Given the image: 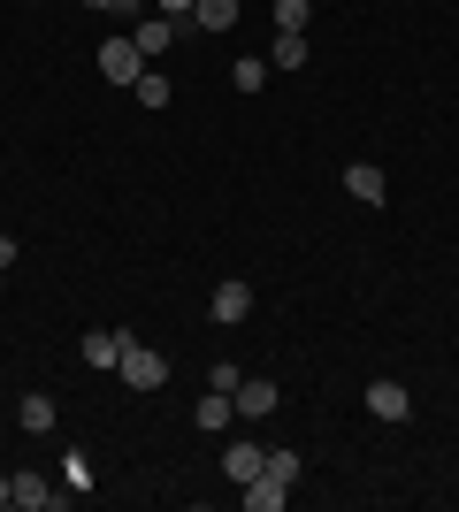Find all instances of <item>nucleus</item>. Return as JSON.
I'll use <instances>...</instances> for the list:
<instances>
[{
	"label": "nucleus",
	"instance_id": "6",
	"mask_svg": "<svg viewBox=\"0 0 459 512\" xmlns=\"http://www.w3.org/2000/svg\"><path fill=\"white\" fill-rule=\"evenodd\" d=\"M230 406H238L245 421H261V413H276V383H268V375H238V390H230Z\"/></svg>",
	"mask_w": 459,
	"mask_h": 512
},
{
	"label": "nucleus",
	"instance_id": "11",
	"mask_svg": "<svg viewBox=\"0 0 459 512\" xmlns=\"http://www.w3.org/2000/svg\"><path fill=\"white\" fill-rule=\"evenodd\" d=\"M284 497H291V482H276V474H253V482H245V512H284Z\"/></svg>",
	"mask_w": 459,
	"mask_h": 512
},
{
	"label": "nucleus",
	"instance_id": "17",
	"mask_svg": "<svg viewBox=\"0 0 459 512\" xmlns=\"http://www.w3.org/2000/svg\"><path fill=\"white\" fill-rule=\"evenodd\" d=\"M276 8V31H306V16H314V0H268Z\"/></svg>",
	"mask_w": 459,
	"mask_h": 512
},
{
	"label": "nucleus",
	"instance_id": "19",
	"mask_svg": "<svg viewBox=\"0 0 459 512\" xmlns=\"http://www.w3.org/2000/svg\"><path fill=\"white\" fill-rule=\"evenodd\" d=\"M261 474H276V482H299V451H268V467Z\"/></svg>",
	"mask_w": 459,
	"mask_h": 512
},
{
	"label": "nucleus",
	"instance_id": "16",
	"mask_svg": "<svg viewBox=\"0 0 459 512\" xmlns=\"http://www.w3.org/2000/svg\"><path fill=\"white\" fill-rule=\"evenodd\" d=\"M230 85H238V92H261V85H268V54H245V62H230Z\"/></svg>",
	"mask_w": 459,
	"mask_h": 512
},
{
	"label": "nucleus",
	"instance_id": "10",
	"mask_svg": "<svg viewBox=\"0 0 459 512\" xmlns=\"http://www.w3.org/2000/svg\"><path fill=\"white\" fill-rule=\"evenodd\" d=\"M261 467H268V451H261V444H230V451H222V474H230L238 490H245V482H253Z\"/></svg>",
	"mask_w": 459,
	"mask_h": 512
},
{
	"label": "nucleus",
	"instance_id": "3",
	"mask_svg": "<svg viewBox=\"0 0 459 512\" xmlns=\"http://www.w3.org/2000/svg\"><path fill=\"white\" fill-rule=\"evenodd\" d=\"M207 314H215L222 329H238V321L253 314V283H238V276H230V283H215V299H207Z\"/></svg>",
	"mask_w": 459,
	"mask_h": 512
},
{
	"label": "nucleus",
	"instance_id": "25",
	"mask_svg": "<svg viewBox=\"0 0 459 512\" xmlns=\"http://www.w3.org/2000/svg\"><path fill=\"white\" fill-rule=\"evenodd\" d=\"M238 8H245V0H238Z\"/></svg>",
	"mask_w": 459,
	"mask_h": 512
},
{
	"label": "nucleus",
	"instance_id": "20",
	"mask_svg": "<svg viewBox=\"0 0 459 512\" xmlns=\"http://www.w3.org/2000/svg\"><path fill=\"white\" fill-rule=\"evenodd\" d=\"M85 8H100V16H138L146 0H85Z\"/></svg>",
	"mask_w": 459,
	"mask_h": 512
},
{
	"label": "nucleus",
	"instance_id": "18",
	"mask_svg": "<svg viewBox=\"0 0 459 512\" xmlns=\"http://www.w3.org/2000/svg\"><path fill=\"white\" fill-rule=\"evenodd\" d=\"M131 92H138V107H169V77H161V69H146Z\"/></svg>",
	"mask_w": 459,
	"mask_h": 512
},
{
	"label": "nucleus",
	"instance_id": "22",
	"mask_svg": "<svg viewBox=\"0 0 459 512\" xmlns=\"http://www.w3.org/2000/svg\"><path fill=\"white\" fill-rule=\"evenodd\" d=\"M16 253H23V245H16L8 230H0V268H16Z\"/></svg>",
	"mask_w": 459,
	"mask_h": 512
},
{
	"label": "nucleus",
	"instance_id": "15",
	"mask_svg": "<svg viewBox=\"0 0 459 512\" xmlns=\"http://www.w3.org/2000/svg\"><path fill=\"white\" fill-rule=\"evenodd\" d=\"M230 413H238V406H230V390H207L192 421H199V428H230Z\"/></svg>",
	"mask_w": 459,
	"mask_h": 512
},
{
	"label": "nucleus",
	"instance_id": "23",
	"mask_svg": "<svg viewBox=\"0 0 459 512\" xmlns=\"http://www.w3.org/2000/svg\"><path fill=\"white\" fill-rule=\"evenodd\" d=\"M0 505H16V482H8V474H0Z\"/></svg>",
	"mask_w": 459,
	"mask_h": 512
},
{
	"label": "nucleus",
	"instance_id": "1",
	"mask_svg": "<svg viewBox=\"0 0 459 512\" xmlns=\"http://www.w3.org/2000/svg\"><path fill=\"white\" fill-rule=\"evenodd\" d=\"M100 77H108V85H138V77H146L138 39H108V46H100Z\"/></svg>",
	"mask_w": 459,
	"mask_h": 512
},
{
	"label": "nucleus",
	"instance_id": "21",
	"mask_svg": "<svg viewBox=\"0 0 459 512\" xmlns=\"http://www.w3.org/2000/svg\"><path fill=\"white\" fill-rule=\"evenodd\" d=\"M153 16H192V0H153Z\"/></svg>",
	"mask_w": 459,
	"mask_h": 512
},
{
	"label": "nucleus",
	"instance_id": "14",
	"mask_svg": "<svg viewBox=\"0 0 459 512\" xmlns=\"http://www.w3.org/2000/svg\"><path fill=\"white\" fill-rule=\"evenodd\" d=\"M192 23L199 31H230V23H238V0H192Z\"/></svg>",
	"mask_w": 459,
	"mask_h": 512
},
{
	"label": "nucleus",
	"instance_id": "9",
	"mask_svg": "<svg viewBox=\"0 0 459 512\" xmlns=\"http://www.w3.org/2000/svg\"><path fill=\"white\" fill-rule=\"evenodd\" d=\"M345 184H352V199H360V207H383V192H391L375 161H352V169H345Z\"/></svg>",
	"mask_w": 459,
	"mask_h": 512
},
{
	"label": "nucleus",
	"instance_id": "24",
	"mask_svg": "<svg viewBox=\"0 0 459 512\" xmlns=\"http://www.w3.org/2000/svg\"><path fill=\"white\" fill-rule=\"evenodd\" d=\"M0 283H8V268H0Z\"/></svg>",
	"mask_w": 459,
	"mask_h": 512
},
{
	"label": "nucleus",
	"instance_id": "8",
	"mask_svg": "<svg viewBox=\"0 0 459 512\" xmlns=\"http://www.w3.org/2000/svg\"><path fill=\"white\" fill-rule=\"evenodd\" d=\"M368 413H375V421H406V413H414L406 383H368Z\"/></svg>",
	"mask_w": 459,
	"mask_h": 512
},
{
	"label": "nucleus",
	"instance_id": "5",
	"mask_svg": "<svg viewBox=\"0 0 459 512\" xmlns=\"http://www.w3.org/2000/svg\"><path fill=\"white\" fill-rule=\"evenodd\" d=\"M8 482H16V505L23 512H62L69 505V490H54L46 474H8Z\"/></svg>",
	"mask_w": 459,
	"mask_h": 512
},
{
	"label": "nucleus",
	"instance_id": "4",
	"mask_svg": "<svg viewBox=\"0 0 459 512\" xmlns=\"http://www.w3.org/2000/svg\"><path fill=\"white\" fill-rule=\"evenodd\" d=\"M184 23H192V16H146V23L131 31V39H138V54H146V62H161V54L176 46V31H184Z\"/></svg>",
	"mask_w": 459,
	"mask_h": 512
},
{
	"label": "nucleus",
	"instance_id": "12",
	"mask_svg": "<svg viewBox=\"0 0 459 512\" xmlns=\"http://www.w3.org/2000/svg\"><path fill=\"white\" fill-rule=\"evenodd\" d=\"M314 54H306V31H276V46H268V69H306Z\"/></svg>",
	"mask_w": 459,
	"mask_h": 512
},
{
	"label": "nucleus",
	"instance_id": "7",
	"mask_svg": "<svg viewBox=\"0 0 459 512\" xmlns=\"http://www.w3.org/2000/svg\"><path fill=\"white\" fill-rule=\"evenodd\" d=\"M131 329H92L85 337V367H123V352H131Z\"/></svg>",
	"mask_w": 459,
	"mask_h": 512
},
{
	"label": "nucleus",
	"instance_id": "13",
	"mask_svg": "<svg viewBox=\"0 0 459 512\" xmlns=\"http://www.w3.org/2000/svg\"><path fill=\"white\" fill-rule=\"evenodd\" d=\"M16 421H23V436H46V428H54V398H46V390H31V398L16 406Z\"/></svg>",
	"mask_w": 459,
	"mask_h": 512
},
{
	"label": "nucleus",
	"instance_id": "2",
	"mask_svg": "<svg viewBox=\"0 0 459 512\" xmlns=\"http://www.w3.org/2000/svg\"><path fill=\"white\" fill-rule=\"evenodd\" d=\"M115 375H123V383H131V390H161V383H169V360H161L153 344H131V352H123V367H115Z\"/></svg>",
	"mask_w": 459,
	"mask_h": 512
}]
</instances>
